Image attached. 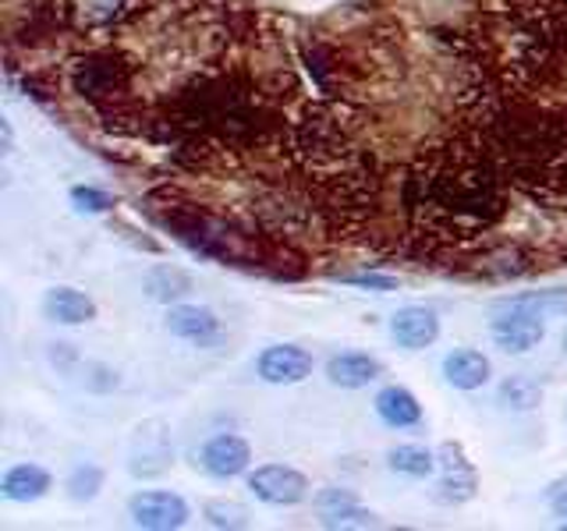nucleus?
<instances>
[{"instance_id":"1","label":"nucleus","mask_w":567,"mask_h":531,"mask_svg":"<svg viewBox=\"0 0 567 531\" xmlns=\"http://www.w3.org/2000/svg\"><path fill=\"white\" fill-rule=\"evenodd\" d=\"M507 177L472 121L422 146L401 177L408 248L419 256L468 252L507 217Z\"/></svg>"},{"instance_id":"15","label":"nucleus","mask_w":567,"mask_h":531,"mask_svg":"<svg viewBox=\"0 0 567 531\" xmlns=\"http://www.w3.org/2000/svg\"><path fill=\"white\" fill-rule=\"evenodd\" d=\"M380 372H383V365L377 358H369V354H359V351L333 354L330 365H327L330 383L341 386V389H362L372 379H380Z\"/></svg>"},{"instance_id":"26","label":"nucleus","mask_w":567,"mask_h":531,"mask_svg":"<svg viewBox=\"0 0 567 531\" xmlns=\"http://www.w3.org/2000/svg\"><path fill=\"white\" fill-rule=\"evenodd\" d=\"M71 202H75L79 212H89V217H100V212H111L114 199L106 191L93 188V185H79L71 188Z\"/></svg>"},{"instance_id":"21","label":"nucleus","mask_w":567,"mask_h":531,"mask_svg":"<svg viewBox=\"0 0 567 531\" xmlns=\"http://www.w3.org/2000/svg\"><path fill=\"white\" fill-rule=\"evenodd\" d=\"M504 309H518V312H532L539 319H557L567 315V291H528V294H514L496 301V312Z\"/></svg>"},{"instance_id":"23","label":"nucleus","mask_w":567,"mask_h":531,"mask_svg":"<svg viewBox=\"0 0 567 531\" xmlns=\"http://www.w3.org/2000/svg\"><path fill=\"white\" fill-rule=\"evenodd\" d=\"M386 465H390V471H398V475L425 478V475H433L436 457L430 450H422V447H398V450L386 454Z\"/></svg>"},{"instance_id":"19","label":"nucleus","mask_w":567,"mask_h":531,"mask_svg":"<svg viewBox=\"0 0 567 531\" xmlns=\"http://www.w3.org/2000/svg\"><path fill=\"white\" fill-rule=\"evenodd\" d=\"M377 415L390 425V429H415L422 421V407L412 389L404 386H386L377 394Z\"/></svg>"},{"instance_id":"13","label":"nucleus","mask_w":567,"mask_h":531,"mask_svg":"<svg viewBox=\"0 0 567 531\" xmlns=\"http://www.w3.org/2000/svg\"><path fill=\"white\" fill-rule=\"evenodd\" d=\"M390 333H394V341L401 347L422 351L440 336V319H436V312L422 309V305H408L390 319Z\"/></svg>"},{"instance_id":"29","label":"nucleus","mask_w":567,"mask_h":531,"mask_svg":"<svg viewBox=\"0 0 567 531\" xmlns=\"http://www.w3.org/2000/svg\"><path fill=\"white\" fill-rule=\"evenodd\" d=\"M348 503H354V496H351V492H341V489H323V492L316 496V507H319V513L337 510V507H348Z\"/></svg>"},{"instance_id":"24","label":"nucleus","mask_w":567,"mask_h":531,"mask_svg":"<svg viewBox=\"0 0 567 531\" xmlns=\"http://www.w3.org/2000/svg\"><path fill=\"white\" fill-rule=\"evenodd\" d=\"M100 489H103V471L96 465H79L75 471H71V478H68V496L75 503L93 500Z\"/></svg>"},{"instance_id":"28","label":"nucleus","mask_w":567,"mask_h":531,"mask_svg":"<svg viewBox=\"0 0 567 531\" xmlns=\"http://www.w3.org/2000/svg\"><path fill=\"white\" fill-rule=\"evenodd\" d=\"M344 283H351V288H369V291H398V277H383V273H348L341 277Z\"/></svg>"},{"instance_id":"30","label":"nucleus","mask_w":567,"mask_h":531,"mask_svg":"<svg viewBox=\"0 0 567 531\" xmlns=\"http://www.w3.org/2000/svg\"><path fill=\"white\" fill-rule=\"evenodd\" d=\"M546 500H549V510H554L557 518H564V521H567V482H557L554 489H549Z\"/></svg>"},{"instance_id":"4","label":"nucleus","mask_w":567,"mask_h":531,"mask_svg":"<svg viewBox=\"0 0 567 531\" xmlns=\"http://www.w3.org/2000/svg\"><path fill=\"white\" fill-rule=\"evenodd\" d=\"M135 79H138L135 58L114 46H93L68 61V85L111 124L124 121L128 111H135L132 106Z\"/></svg>"},{"instance_id":"10","label":"nucleus","mask_w":567,"mask_h":531,"mask_svg":"<svg viewBox=\"0 0 567 531\" xmlns=\"http://www.w3.org/2000/svg\"><path fill=\"white\" fill-rule=\"evenodd\" d=\"M546 336V326L539 315L532 312H518V309H504L493 319V341L496 347H504L507 354H525L532 347H539V341Z\"/></svg>"},{"instance_id":"16","label":"nucleus","mask_w":567,"mask_h":531,"mask_svg":"<svg viewBox=\"0 0 567 531\" xmlns=\"http://www.w3.org/2000/svg\"><path fill=\"white\" fill-rule=\"evenodd\" d=\"M43 312L53 323L79 326V323H89V319H96V301L75 288H53L43 298Z\"/></svg>"},{"instance_id":"8","label":"nucleus","mask_w":567,"mask_h":531,"mask_svg":"<svg viewBox=\"0 0 567 531\" xmlns=\"http://www.w3.org/2000/svg\"><path fill=\"white\" fill-rule=\"evenodd\" d=\"M171 436L164 429V421H146L135 429V447H132V475L135 478H156L171 468Z\"/></svg>"},{"instance_id":"20","label":"nucleus","mask_w":567,"mask_h":531,"mask_svg":"<svg viewBox=\"0 0 567 531\" xmlns=\"http://www.w3.org/2000/svg\"><path fill=\"white\" fill-rule=\"evenodd\" d=\"M142 288H146V294L153 301H164V305H171V301H182L192 294V277L185 270H177V266H153V270L146 273V280H142Z\"/></svg>"},{"instance_id":"31","label":"nucleus","mask_w":567,"mask_h":531,"mask_svg":"<svg viewBox=\"0 0 567 531\" xmlns=\"http://www.w3.org/2000/svg\"><path fill=\"white\" fill-rule=\"evenodd\" d=\"M564 354H567V333H564Z\"/></svg>"},{"instance_id":"11","label":"nucleus","mask_w":567,"mask_h":531,"mask_svg":"<svg viewBox=\"0 0 567 531\" xmlns=\"http://www.w3.org/2000/svg\"><path fill=\"white\" fill-rule=\"evenodd\" d=\"M199 465L213 478H235L252 465V447H248L241 436H230V433L213 436L199 454Z\"/></svg>"},{"instance_id":"6","label":"nucleus","mask_w":567,"mask_h":531,"mask_svg":"<svg viewBox=\"0 0 567 531\" xmlns=\"http://www.w3.org/2000/svg\"><path fill=\"white\" fill-rule=\"evenodd\" d=\"M128 513H132L135 528L167 531V528H182L188 521V503L182 500V496H174V492L150 489V492L132 496Z\"/></svg>"},{"instance_id":"7","label":"nucleus","mask_w":567,"mask_h":531,"mask_svg":"<svg viewBox=\"0 0 567 531\" xmlns=\"http://www.w3.org/2000/svg\"><path fill=\"white\" fill-rule=\"evenodd\" d=\"M132 14H135L132 0H64L68 29H75L82 35L106 32L121 22H128Z\"/></svg>"},{"instance_id":"12","label":"nucleus","mask_w":567,"mask_h":531,"mask_svg":"<svg viewBox=\"0 0 567 531\" xmlns=\"http://www.w3.org/2000/svg\"><path fill=\"white\" fill-rule=\"evenodd\" d=\"M440 468H443V478L436 482V500L440 503H468L475 496V471L461 454V447H443L440 450Z\"/></svg>"},{"instance_id":"27","label":"nucleus","mask_w":567,"mask_h":531,"mask_svg":"<svg viewBox=\"0 0 567 531\" xmlns=\"http://www.w3.org/2000/svg\"><path fill=\"white\" fill-rule=\"evenodd\" d=\"M206 518H209L213 528H248V513L238 503L213 500V503H206Z\"/></svg>"},{"instance_id":"17","label":"nucleus","mask_w":567,"mask_h":531,"mask_svg":"<svg viewBox=\"0 0 567 531\" xmlns=\"http://www.w3.org/2000/svg\"><path fill=\"white\" fill-rule=\"evenodd\" d=\"M50 471L40 465H14L4 478H0V492L4 500L11 503H32V500H43L50 492Z\"/></svg>"},{"instance_id":"9","label":"nucleus","mask_w":567,"mask_h":531,"mask_svg":"<svg viewBox=\"0 0 567 531\" xmlns=\"http://www.w3.org/2000/svg\"><path fill=\"white\" fill-rule=\"evenodd\" d=\"M259 376L274 386H295L301 383L312 372V354L306 347H295V344H274L259 354Z\"/></svg>"},{"instance_id":"5","label":"nucleus","mask_w":567,"mask_h":531,"mask_svg":"<svg viewBox=\"0 0 567 531\" xmlns=\"http://www.w3.org/2000/svg\"><path fill=\"white\" fill-rule=\"evenodd\" d=\"M248 489L270 507H295L309 496V478L288 465H262L248 475Z\"/></svg>"},{"instance_id":"3","label":"nucleus","mask_w":567,"mask_h":531,"mask_svg":"<svg viewBox=\"0 0 567 531\" xmlns=\"http://www.w3.org/2000/svg\"><path fill=\"white\" fill-rule=\"evenodd\" d=\"M511 188L543 206H567V106L501 96L472 117Z\"/></svg>"},{"instance_id":"22","label":"nucleus","mask_w":567,"mask_h":531,"mask_svg":"<svg viewBox=\"0 0 567 531\" xmlns=\"http://www.w3.org/2000/svg\"><path fill=\"white\" fill-rule=\"evenodd\" d=\"M543 400V386L532 376H511L501 383V404L514 407V412H532Z\"/></svg>"},{"instance_id":"18","label":"nucleus","mask_w":567,"mask_h":531,"mask_svg":"<svg viewBox=\"0 0 567 531\" xmlns=\"http://www.w3.org/2000/svg\"><path fill=\"white\" fill-rule=\"evenodd\" d=\"M443 376H447L454 389H478L489 379V358L472 347L451 351L447 358H443Z\"/></svg>"},{"instance_id":"14","label":"nucleus","mask_w":567,"mask_h":531,"mask_svg":"<svg viewBox=\"0 0 567 531\" xmlns=\"http://www.w3.org/2000/svg\"><path fill=\"white\" fill-rule=\"evenodd\" d=\"M167 330L192 344H217L220 341V319L199 305H174L167 312Z\"/></svg>"},{"instance_id":"2","label":"nucleus","mask_w":567,"mask_h":531,"mask_svg":"<svg viewBox=\"0 0 567 531\" xmlns=\"http://www.w3.org/2000/svg\"><path fill=\"white\" fill-rule=\"evenodd\" d=\"M465 50L504 96H539L567 75V0H507L478 18Z\"/></svg>"},{"instance_id":"25","label":"nucleus","mask_w":567,"mask_h":531,"mask_svg":"<svg viewBox=\"0 0 567 531\" xmlns=\"http://www.w3.org/2000/svg\"><path fill=\"white\" fill-rule=\"evenodd\" d=\"M319 521H323V528H372V524H377V513L362 510L359 503H348V507L319 513Z\"/></svg>"}]
</instances>
